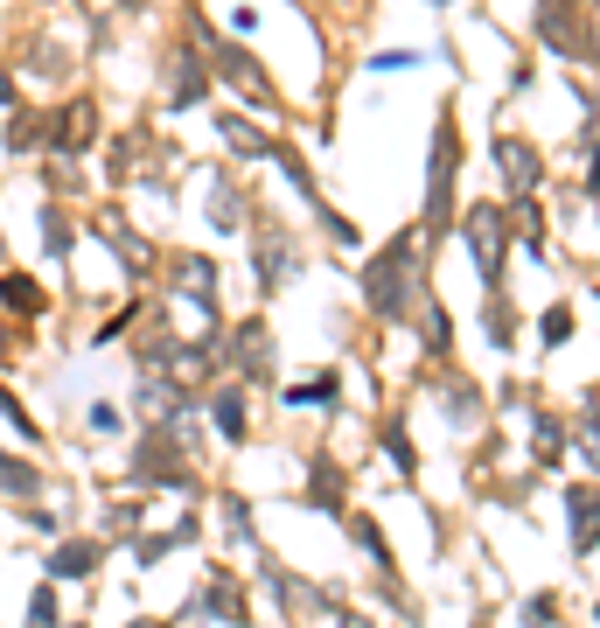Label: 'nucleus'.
<instances>
[{
    "mask_svg": "<svg viewBox=\"0 0 600 628\" xmlns=\"http://www.w3.org/2000/svg\"><path fill=\"white\" fill-rule=\"evenodd\" d=\"M98 147H106V112H98V98L63 91L49 105V154H57V161H91Z\"/></svg>",
    "mask_w": 600,
    "mask_h": 628,
    "instance_id": "423d86ee",
    "label": "nucleus"
},
{
    "mask_svg": "<svg viewBox=\"0 0 600 628\" xmlns=\"http://www.w3.org/2000/svg\"><path fill=\"white\" fill-rule=\"evenodd\" d=\"M21 350H29V335H21V328L8 322V314H0V363H8V356H21Z\"/></svg>",
    "mask_w": 600,
    "mask_h": 628,
    "instance_id": "58836bf2",
    "label": "nucleus"
},
{
    "mask_svg": "<svg viewBox=\"0 0 600 628\" xmlns=\"http://www.w3.org/2000/svg\"><path fill=\"white\" fill-rule=\"evenodd\" d=\"M154 279H161L175 301H217L224 266H217L210 252H168V258H161V273H154Z\"/></svg>",
    "mask_w": 600,
    "mask_h": 628,
    "instance_id": "f3484780",
    "label": "nucleus"
},
{
    "mask_svg": "<svg viewBox=\"0 0 600 628\" xmlns=\"http://www.w3.org/2000/svg\"><path fill=\"white\" fill-rule=\"evenodd\" d=\"M210 517H217V538H224V552H266L258 544V510H252V495L245 489H230V482H210Z\"/></svg>",
    "mask_w": 600,
    "mask_h": 628,
    "instance_id": "2eb2a0df",
    "label": "nucleus"
},
{
    "mask_svg": "<svg viewBox=\"0 0 600 628\" xmlns=\"http://www.w3.org/2000/svg\"><path fill=\"white\" fill-rule=\"evenodd\" d=\"M49 461L42 454H21V448H8L0 440V510H21V503H42L49 495Z\"/></svg>",
    "mask_w": 600,
    "mask_h": 628,
    "instance_id": "dca6fc26",
    "label": "nucleus"
},
{
    "mask_svg": "<svg viewBox=\"0 0 600 628\" xmlns=\"http://www.w3.org/2000/svg\"><path fill=\"white\" fill-rule=\"evenodd\" d=\"M495 161H503V175H510V189H517V196H531L538 181H544V161H538V147H531V140H510V134H503V140H495Z\"/></svg>",
    "mask_w": 600,
    "mask_h": 628,
    "instance_id": "bb28decb",
    "label": "nucleus"
},
{
    "mask_svg": "<svg viewBox=\"0 0 600 628\" xmlns=\"http://www.w3.org/2000/svg\"><path fill=\"white\" fill-rule=\"evenodd\" d=\"M0 147H8L14 161H42L49 154V105L21 98L14 112H0Z\"/></svg>",
    "mask_w": 600,
    "mask_h": 628,
    "instance_id": "a211bd4d",
    "label": "nucleus"
},
{
    "mask_svg": "<svg viewBox=\"0 0 600 628\" xmlns=\"http://www.w3.org/2000/svg\"><path fill=\"white\" fill-rule=\"evenodd\" d=\"M63 628H91V615H70V621H63Z\"/></svg>",
    "mask_w": 600,
    "mask_h": 628,
    "instance_id": "a18cd8bd",
    "label": "nucleus"
},
{
    "mask_svg": "<svg viewBox=\"0 0 600 628\" xmlns=\"http://www.w3.org/2000/svg\"><path fill=\"white\" fill-rule=\"evenodd\" d=\"M371 440H377V454H384L391 468H399L405 482L420 475V440L405 433V419H377V426H371Z\"/></svg>",
    "mask_w": 600,
    "mask_h": 628,
    "instance_id": "cd10ccee",
    "label": "nucleus"
},
{
    "mask_svg": "<svg viewBox=\"0 0 600 628\" xmlns=\"http://www.w3.org/2000/svg\"><path fill=\"white\" fill-rule=\"evenodd\" d=\"M0 314H8V322L36 343V328L57 322V294H49L29 266H0Z\"/></svg>",
    "mask_w": 600,
    "mask_h": 628,
    "instance_id": "9b49d317",
    "label": "nucleus"
},
{
    "mask_svg": "<svg viewBox=\"0 0 600 628\" xmlns=\"http://www.w3.org/2000/svg\"><path fill=\"white\" fill-rule=\"evenodd\" d=\"M461 245H468V258H475V279L495 294V286H503V258H510L503 209H468V217H461Z\"/></svg>",
    "mask_w": 600,
    "mask_h": 628,
    "instance_id": "f8f14e48",
    "label": "nucleus"
},
{
    "mask_svg": "<svg viewBox=\"0 0 600 628\" xmlns=\"http://www.w3.org/2000/svg\"><path fill=\"white\" fill-rule=\"evenodd\" d=\"M203 98H210V57L189 36H175L168 57H161V105L168 112H196Z\"/></svg>",
    "mask_w": 600,
    "mask_h": 628,
    "instance_id": "9d476101",
    "label": "nucleus"
},
{
    "mask_svg": "<svg viewBox=\"0 0 600 628\" xmlns=\"http://www.w3.org/2000/svg\"><path fill=\"white\" fill-rule=\"evenodd\" d=\"M14 70H21V85H49V91H57V85H70V77H77V49L63 36H36L14 57Z\"/></svg>",
    "mask_w": 600,
    "mask_h": 628,
    "instance_id": "aec40b11",
    "label": "nucleus"
},
{
    "mask_svg": "<svg viewBox=\"0 0 600 628\" xmlns=\"http://www.w3.org/2000/svg\"><path fill=\"white\" fill-rule=\"evenodd\" d=\"M252 286H258V301H273L279 286H294L301 273H307V258H301V245H294V230H279L266 209H252Z\"/></svg>",
    "mask_w": 600,
    "mask_h": 628,
    "instance_id": "39448f33",
    "label": "nucleus"
},
{
    "mask_svg": "<svg viewBox=\"0 0 600 628\" xmlns=\"http://www.w3.org/2000/svg\"><path fill=\"white\" fill-rule=\"evenodd\" d=\"M454 175H461V140H454V112H440V126H433V161H426V245L454 217Z\"/></svg>",
    "mask_w": 600,
    "mask_h": 628,
    "instance_id": "1a4fd4ad",
    "label": "nucleus"
},
{
    "mask_svg": "<svg viewBox=\"0 0 600 628\" xmlns=\"http://www.w3.org/2000/svg\"><path fill=\"white\" fill-rule=\"evenodd\" d=\"M14 523H21L29 538H42V544H49V538H63L77 517H70L63 503H49V495H42V503H21V510H14Z\"/></svg>",
    "mask_w": 600,
    "mask_h": 628,
    "instance_id": "7c9ffc66",
    "label": "nucleus"
},
{
    "mask_svg": "<svg viewBox=\"0 0 600 628\" xmlns=\"http://www.w3.org/2000/svg\"><path fill=\"white\" fill-rule=\"evenodd\" d=\"M106 559H112V538H98L91 523H70L63 538H49V544H42L36 572H42V580H57V587L70 593V587H98Z\"/></svg>",
    "mask_w": 600,
    "mask_h": 628,
    "instance_id": "7ed1b4c3",
    "label": "nucleus"
},
{
    "mask_svg": "<svg viewBox=\"0 0 600 628\" xmlns=\"http://www.w3.org/2000/svg\"><path fill=\"white\" fill-rule=\"evenodd\" d=\"M21 98H29V85H21V70H14V57H0V112H14Z\"/></svg>",
    "mask_w": 600,
    "mask_h": 628,
    "instance_id": "c9c22d12",
    "label": "nucleus"
},
{
    "mask_svg": "<svg viewBox=\"0 0 600 628\" xmlns=\"http://www.w3.org/2000/svg\"><path fill=\"white\" fill-rule=\"evenodd\" d=\"M572 335V307H544V350H559Z\"/></svg>",
    "mask_w": 600,
    "mask_h": 628,
    "instance_id": "e433bc0d",
    "label": "nucleus"
},
{
    "mask_svg": "<svg viewBox=\"0 0 600 628\" xmlns=\"http://www.w3.org/2000/svg\"><path fill=\"white\" fill-rule=\"evenodd\" d=\"M224 371L238 384H279V350H273V322L266 314H245V322L224 328Z\"/></svg>",
    "mask_w": 600,
    "mask_h": 628,
    "instance_id": "0eeeda50",
    "label": "nucleus"
},
{
    "mask_svg": "<svg viewBox=\"0 0 600 628\" xmlns=\"http://www.w3.org/2000/svg\"><path fill=\"white\" fill-rule=\"evenodd\" d=\"M230 36H238V42L258 36V8H238V14H230Z\"/></svg>",
    "mask_w": 600,
    "mask_h": 628,
    "instance_id": "79ce46f5",
    "label": "nucleus"
},
{
    "mask_svg": "<svg viewBox=\"0 0 600 628\" xmlns=\"http://www.w3.org/2000/svg\"><path fill=\"white\" fill-rule=\"evenodd\" d=\"M85 523H91L98 538L126 544L134 531H147V495H140V489H119V495H106V503H91V510H85Z\"/></svg>",
    "mask_w": 600,
    "mask_h": 628,
    "instance_id": "4be33fe9",
    "label": "nucleus"
},
{
    "mask_svg": "<svg viewBox=\"0 0 600 628\" xmlns=\"http://www.w3.org/2000/svg\"><path fill=\"white\" fill-rule=\"evenodd\" d=\"M420 343H426V356H447L454 350V322H447V307H440L433 294L420 301Z\"/></svg>",
    "mask_w": 600,
    "mask_h": 628,
    "instance_id": "473e14b6",
    "label": "nucleus"
},
{
    "mask_svg": "<svg viewBox=\"0 0 600 628\" xmlns=\"http://www.w3.org/2000/svg\"><path fill=\"white\" fill-rule=\"evenodd\" d=\"M587 189H600V154H593V168H587Z\"/></svg>",
    "mask_w": 600,
    "mask_h": 628,
    "instance_id": "c03bdc74",
    "label": "nucleus"
},
{
    "mask_svg": "<svg viewBox=\"0 0 600 628\" xmlns=\"http://www.w3.org/2000/svg\"><path fill=\"white\" fill-rule=\"evenodd\" d=\"M203 57H210V85H224V91H238L252 112H279V98H273V77L258 70V57L252 49L238 42V36H217L210 49H203Z\"/></svg>",
    "mask_w": 600,
    "mask_h": 628,
    "instance_id": "6e6552de",
    "label": "nucleus"
},
{
    "mask_svg": "<svg viewBox=\"0 0 600 628\" xmlns=\"http://www.w3.org/2000/svg\"><path fill=\"white\" fill-rule=\"evenodd\" d=\"M203 426H210V440H224V448H252V384L217 377L203 391Z\"/></svg>",
    "mask_w": 600,
    "mask_h": 628,
    "instance_id": "ddd939ff",
    "label": "nucleus"
},
{
    "mask_svg": "<svg viewBox=\"0 0 600 628\" xmlns=\"http://www.w3.org/2000/svg\"><path fill=\"white\" fill-rule=\"evenodd\" d=\"M343 531H350V544H356V552H363V559H371L377 572H399V552H391V538H384V523H377L371 510H350V517H343Z\"/></svg>",
    "mask_w": 600,
    "mask_h": 628,
    "instance_id": "a878e982",
    "label": "nucleus"
},
{
    "mask_svg": "<svg viewBox=\"0 0 600 628\" xmlns=\"http://www.w3.org/2000/svg\"><path fill=\"white\" fill-rule=\"evenodd\" d=\"M77 245H85V217H77L70 203H57V196H36V252H42V266H70Z\"/></svg>",
    "mask_w": 600,
    "mask_h": 628,
    "instance_id": "4468645a",
    "label": "nucleus"
},
{
    "mask_svg": "<svg viewBox=\"0 0 600 628\" xmlns=\"http://www.w3.org/2000/svg\"><path fill=\"white\" fill-rule=\"evenodd\" d=\"M412 63H420V49H377L371 57V70H412Z\"/></svg>",
    "mask_w": 600,
    "mask_h": 628,
    "instance_id": "4c0bfd02",
    "label": "nucleus"
},
{
    "mask_svg": "<svg viewBox=\"0 0 600 628\" xmlns=\"http://www.w3.org/2000/svg\"><path fill=\"white\" fill-rule=\"evenodd\" d=\"M482 328H489V343H495V350H510V343H517V314H510L503 301H489V322H482Z\"/></svg>",
    "mask_w": 600,
    "mask_h": 628,
    "instance_id": "f704fd0d",
    "label": "nucleus"
},
{
    "mask_svg": "<svg viewBox=\"0 0 600 628\" xmlns=\"http://www.w3.org/2000/svg\"><path fill=\"white\" fill-rule=\"evenodd\" d=\"M168 621L175 628H252L258 608H252V587L230 566H203V580L181 587V608Z\"/></svg>",
    "mask_w": 600,
    "mask_h": 628,
    "instance_id": "f03ea898",
    "label": "nucleus"
},
{
    "mask_svg": "<svg viewBox=\"0 0 600 628\" xmlns=\"http://www.w3.org/2000/svg\"><path fill=\"white\" fill-rule=\"evenodd\" d=\"M140 314H147V301H119V307L106 314V322H98V328L85 335V343H91V350H119V343H126V335H134V328H140Z\"/></svg>",
    "mask_w": 600,
    "mask_h": 628,
    "instance_id": "2f4dec72",
    "label": "nucleus"
},
{
    "mask_svg": "<svg viewBox=\"0 0 600 628\" xmlns=\"http://www.w3.org/2000/svg\"><path fill=\"white\" fill-rule=\"evenodd\" d=\"M140 426H134V412H126L119 399H85L77 405V440L85 448H126Z\"/></svg>",
    "mask_w": 600,
    "mask_h": 628,
    "instance_id": "412c9836",
    "label": "nucleus"
},
{
    "mask_svg": "<svg viewBox=\"0 0 600 628\" xmlns=\"http://www.w3.org/2000/svg\"><path fill=\"white\" fill-rule=\"evenodd\" d=\"M119 628H175V621H168V615H147V608H134V615H126Z\"/></svg>",
    "mask_w": 600,
    "mask_h": 628,
    "instance_id": "37998d69",
    "label": "nucleus"
},
{
    "mask_svg": "<svg viewBox=\"0 0 600 628\" xmlns=\"http://www.w3.org/2000/svg\"><path fill=\"white\" fill-rule=\"evenodd\" d=\"M426 301V258H420V230H399L384 252L363 258V307H371V322L399 328L412 322Z\"/></svg>",
    "mask_w": 600,
    "mask_h": 628,
    "instance_id": "f257e3e1",
    "label": "nucleus"
},
{
    "mask_svg": "<svg viewBox=\"0 0 600 628\" xmlns=\"http://www.w3.org/2000/svg\"><path fill=\"white\" fill-rule=\"evenodd\" d=\"M328 621H335V628H384V621H371V615H363V608H350V600H343V608H335Z\"/></svg>",
    "mask_w": 600,
    "mask_h": 628,
    "instance_id": "a19ab883",
    "label": "nucleus"
},
{
    "mask_svg": "<svg viewBox=\"0 0 600 628\" xmlns=\"http://www.w3.org/2000/svg\"><path fill=\"white\" fill-rule=\"evenodd\" d=\"M217 134H224V147L238 154V161H266L273 154V134H258L245 112H217Z\"/></svg>",
    "mask_w": 600,
    "mask_h": 628,
    "instance_id": "c756f323",
    "label": "nucleus"
},
{
    "mask_svg": "<svg viewBox=\"0 0 600 628\" xmlns=\"http://www.w3.org/2000/svg\"><path fill=\"white\" fill-rule=\"evenodd\" d=\"M426 8H454V0H426Z\"/></svg>",
    "mask_w": 600,
    "mask_h": 628,
    "instance_id": "49530a36",
    "label": "nucleus"
},
{
    "mask_svg": "<svg viewBox=\"0 0 600 628\" xmlns=\"http://www.w3.org/2000/svg\"><path fill=\"white\" fill-rule=\"evenodd\" d=\"M0 440H8V448H21V454H49V448H57V440H49V426L36 419V405L21 399L8 377H0Z\"/></svg>",
    "mask_w": 600,
    "mask_h": 628,
    "instance_id": "6ab92c4d",
    "label": "nucleus"
},
{
    "mask_svg": "<svg viewBox=\"0 0 600 628\" xmlns=\"http://www.w3.org/2000/svg\"><path fill=\"white\" fill-rule=\"evenodd\" d=\"M279 399H286V412H335L343 405V371H315V377H294V384H279Z\"/></svg>",
    "mask_w": 600,
    "mask_h": 628,
    "instance_id": "393cba45",
    "label": "nucleus"
},
{
    "mask_svg": "<svg viewBox=\"0 0 600 628\" xmlns=\"http://www.w3.org/2000/svg\"><path fill=\"white\" fill-rule=\"evenodd\" d=\"M552 621H559L552 600H524V628H552Z\"/></svg>",
    "mask_w": 600,
    "mask_h": 628,
    "instance_id": "ea45409f",
    "label": "nucleus"
},
{
    "mask_svg": "<svg viewBox=\"0 0 600 628\" xmlns=\"http://www.w3.org/2000/svg\"><path fill=\"white\" fill-rule=\"evenodd\" d=\"M119 405L134 412V426H168L181 412H203V384H189L181 371H134Z\"/></svg>",
    "mask_w": 600,
    "mask_h": 628,
    "instance_id": "20e7f679",
    "label": "nucleus"
},
{
    "mask_svg": "<svg viewBox=\"0 0 600 628\" xmlns=\"http://www.w3.org/2000/svg\"><path fill=\"white\" fill-rule=\"evenodd\" d=\"M440 412H447V426L468 433L482 419V384H468V377H440Z\"/></svg>",
    "mask_w": 600,
    "mask_h": 628,
    "instance_id": "c85d7f7f",
    "label": "nucleus"
},
{
    "mask_svg": "<svg viewBox=\"0 0 600 628\" xmlns=\"http://www.w3.org/2000/svg\"><path fill=\"white\" fill-rule=\"evenodd\" d=\"M168 552H181V544H175V531H134V538H126V559H134L140 572H154Z\"/></svg>",
    "mask_w": 600,
    "mask_h": 628,
    "instance_id": "72a5a7b5",
    "label": "nucleus"
},
{
    "mask_svg": "<svg viewBox=\"0 0 600 628\" xmlns=\"http://www.w3.org/2000/svg\"><path fill=\"white\" fill-rule=\"evenodd\" d=\"M294 503H301V510H322V517H350V482H343V468L322 454L315 468H307V489H294Z\"/></svg>",
    "mask_w": 600,
    "mask_h": 628,
    "instance_id": "5701e85b",
    "label": "nucleus"
},
{
    "mask_svg": "<svg viewBox=\"0 0 600 628\" xmlns=\"http://www.w3.org/2000/svg\"><path fill=\"white\" fill-rule=\"evenodd\" d=\"M70 621V593L57 580H29V593H21V628H63Z\"/></svg>",
    "mask_w": 600,
    "mask_h": 628,
    "instance_id": "b1692460",
    "label": "nucleus"
}]
</instances>
